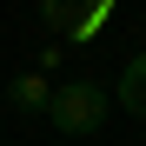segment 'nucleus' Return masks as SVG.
<instances>
[{
  "mask_svg": "<svg viewBox=\"0 0 146 146\" xmlns=\"http://www.w3.org/2000/svg\"><path fill=\"white\" fill-rule=\"evenodd\" d=\"M106 106H113V93H106V86H93V80H66V86H53L46 119H53L60 133L86 139V133H100V126H106Z\"/></svg>",
  "mask_w": 146,
  "mask_h": 146,
  "instance_id": "nucleus-1",
  "label": "nucleus"
},
{
  "mask_svg": "<svg viewBox=\"0 0 146 146\" xmlns=\"http://www.w3.org/2000/svg\"><path fill=\"white\" fill-rule=\"evenodd\" d=\"M113 100L126 106L133 119H146V53H133V60H126V73H119V86H113Z\"/></svg>",
  "mask_w": 146,
  "mask_h": 146,
  "instance_id": "nucleus-2",
  "label": "nucleus"
},
{
  "mask_svg": "<svg viewBox=\"0 0 146 146\" xmlns=\"http://www.w3.org/2000/svg\"><path fill=\"white\" fill-rule=\"evenodd\" d=\"M7 100H13L20 113H33V106L46 113V106H53V86H46L40 73H20V80H7Z\"/></svg>",
  "mask_w": 146,
  "mask_h": 146,
  "instance_id": "nucleus-3",
  "label": "nucleus"
}]
</instances>
